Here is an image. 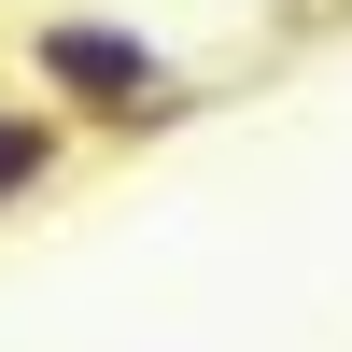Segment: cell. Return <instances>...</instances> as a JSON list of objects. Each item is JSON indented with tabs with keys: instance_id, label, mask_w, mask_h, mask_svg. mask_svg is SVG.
I'll return each mask as SVG.
<instances>
[{
	"instance_id": "obj_1",
	"label": "cell",
	"mask_w": 352,
	"mask_h": 352,
	"mask_svg": "<svg viewBox=\"0 0 352 352\" xmlns=\"http://www.w3.org/2000/svg\"><path fill=\"white\" fill-rule=\"evenodd\" d=\"M14 71H28V99L56 113V127H184L197 113V85H184V56L169 43H141V28H113V14H28L14 28Z\"/></svg>"
},
{
	"instance_id": "obj_2",
	"label": "cell",
	"mask_w": 352,
	"mask_h": 352,
	"mask_svg": "<svg viewBox=\"0 0 352 352\" xmlns=\"http://www.w3.org/2000/svg\"><path fill=\"white\" fill-rule=\"evenodd\" d=\"M56 169H71V127H56L43 99H14V85H0V226H14Z\"/></svg>"
}]
</instances>
